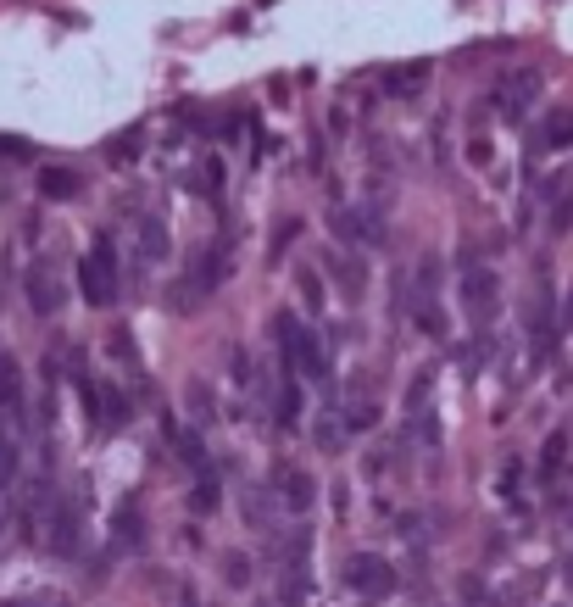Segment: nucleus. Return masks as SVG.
I'll return each mask as SVG.
<instances>
[{"instance_id": "12", "label": "nucleus", "mask_w": 573, "mask_h": 607, "mask_svg": "<svg viewBox=\"0 0 573 607\" xmlns=\"http://www.w3.org/2000/svg\"><path fill=\"white\" fill-rule=\"evenodd\" d=\"M329 223H334V235H340L345 245H378V240H385L378 217H368V212H334Z\"/></svg>"}, {"instance_id": "14", "label": "nucleus", "mask_w": 573, "mask_h": 607, "mask_svg": "<svg viewBox=\"0 0 573 607\" xmlns=\"http://www.w3.org/2000/svg\"><path fill=\"white\" fill-rule=\"evenodd\" d=\"M573 145V106H551L540 123V151H568Z\"/></svg>"}, {"instance_id": "36", "label": "nucleus", "mask_w": 573, "mask_h": 607, "mask_svg": "<svg viewBox=\"0 0 573 607\" xmlns=\"http://www.w3.org/2000/svg\"><path fill=\"white\" fill-rule=\"evenodd\" d=\"M468 162L473 168H490V140H468Z\"/></svg>"}, {"instance_id": "37", "label": "nucleus", "mask_w": 573, "mask_h": 607, "mask_svg": "<svg viewBox=\"0 0 573 607\" xmlns=\"http://www.w3.org/2000/svg\"><path fill=\"white\" fill-rule=\"evenodd\" d=\"M178 607H201V602H196V596H184V602H178Z\"/></svg>"}, {"instance_id": "28", "label": "nucleus", "mask_w": 573, "mask_h": 607, "mask_svg": "<svg viewBox=\"0 0 573 607\" xmlns=\"http://www.w3.org/2000/svg\"><path fill=\"white\" fill-rule=\"evenodd\" d=\"M462 607H496L490 585H485V580H473V574H468V580H462Z\"/></svg>"}, {"instance_id": "15", "label": "nucleus", "mask_w": 573, "mask_h": 607, "mask_svg": "<svg viewBox=\"0 0 573 607\" xmlns=\"http://www.w3.org/2000/svg\"><path fill=\"white\" fill-rule=\"evenodd\" d=\"M78 189H84V173L78 168H45L40 173V196L45 201H73Z\"/></svg>"}, {"instance_id": "7", "label": "nucleus", "mask_w": 573, "mask_h": 607, "mask_svg": "<svg viewBox=\"0 0 573 607\" xmlns=\"http://www.w3.org/2000/svg\"><path fill=\"white\" fill-rule=\"evenodd\" d=\"M457 296H462V307H468V317H485L496 312V296H501V284H496V273L490 268H468L462 273V284H457Z\"/></svg>"}, {"instance_id": "30", "label": "nucleus", "mask_w": 573, "mask_h": 607, "mask_svg": "<svg viewBox=\"0 0 573 607\" xmlns=\"http://www.w3.org/2000/svg\"><path fill=\"white\" fill-rule=\"evenodd\" d=\"M296 279H301V301H306V307H323V279H317L312 268H301Z\"/></svg>"}, {"instance_id": "1", "label": "nucleus", "mask_w": 573, "mask_h": 607, "mask_svg": "<svg viewBox=\"0 0 573 607\" xmlns=\"http://www.w3.org/2000/svg\"><path fill=\"white\" fill-rule=\"evenodd\" d=\"M273 340H278L284 368H296L306 385H323V379H329V357H323V345H317V335L301 324L296 312H278V317H273Z\"/></svg>"}, {"instance_id": "16", "label": "nucleus", "mask_w": 573, "mask_h": 607, "mask_svg": "<svg viewBox=\"0 0 573 607\" xmlns=\"http://www.w3.org/2000/svg\"><path fill=\"white\" fill-rule=\"evenodd\" d=\"M140 251H145V262H162L173 240H168V223L162 217H140Z\"/></svg>"}, {"instance_id": "2", "label": "nucleus", "mask_w": 573, "mask_h": 607, "mask_svg": "<svg viewBox=\"0 0 573 607\" xmlns=\"http://www.w3.org/2000/svg\"><path fill=\"white\" fill-rule=\"evenodd\" d=\"M223 279H229V257H223L217 245L189 251V262H184V284L173 290V307H201Z\"/></svg>"}, {"instance_id": "32", "label": "nucleus", "mask_w": 573, "mask_h": 607, "mask_svg": "<svg viewBox=\"0 0 573 607\" xmlns=\"http://www.w3.org/2000/svg\"><path fill=\"white\" fill-rule=\"evenodd\" d=\"M373 418H378V412H373L368 401H351V407H345V429H373Z\"/></svg>"}, {"instance_id": "4", "label": "nucleus", "mask_w": 573, "mask_h": 607, "mask_svg": "<svg viewBox=\"0 0 573 607\" xmlns=\"http://www.w3.org/2000/svg\"><path fill=\"white\" fill-rule=\"evenodd\" d=\"M345 585H351L357 596H368V602H385V596H396V591H401V574H396V563H390V557H378V552H357L351 563H345Z\"/></svg>"}, {"instance_id": "35", "label": "nucleus", "mask_w": 573, "mask_h": 607, "mask_svg": "<svg viewBox=\"0 0 573 607\" xmlns=\"http://www.w3.org/2000/svg\"><path fill=\"white\" fill-rule=\"evenodd\" d=\"M245 519H250V524H268V496H262V491L245 496Z\"/></svg>"}, {"instance_id": "39", "label": "nucleus", "mask_w": 573, "mask_h": 607, "mask_svg": "<svg viewBox=\"0 0 573 607\" xmlns=\"http://www.w3.org/2000/svg\"><path fill=\"white\" fill-rule=\"evenodd\" d=\"M568 580H573V563H568Z\"/></svg>"}, {"instance_id": "17", "label": "nucleus", "mask_w": 573, "mask_h": 607, "mask_svg": "<svg viewBox=\"0 0 573 607\" xmlns=\"http://www.w3.org/2000/svg\"><path fill=\"white\" fill-rule=\"evenodd\" d=\"M217 501H223L217 474H196V491H189V513H196V519H212V513H217Z\"/></svg>"}, {"instance_id": "21", "label": "nucleus", "mask_w": 573, "mask_h": 607, "mask_svg": "<svg viewBox=\"0 0 573 607\" xmlns=\"http://www.w3.org/2000/svg\"><path fill=\"white\" fill-rule=\"evenodd\" d=\"M140 151H145V129H123V134L106 145V156H112V162H134Z\"/></svg>"}, {"instance_id": "6", "label": "nucleus", "mask_w": 573, "mask_h": 607, "mask_svg": "<svg viewBox=\"0 0 573 607\" xmlns=\"http://www.w3.org/2000/svg\"><path fill=\"white\" fill-rule=\"evenodd\" d=\"M78 540H84V524H78V501H56L50 519H45V547L56 557H78Z\"/></svg>"}, {"instance_id": "25", "label": "nucleus", "mask_w": 573, "mask_h": 607, "mask_svg": "<svg viewBox=\"0 0 573 607\" xmlns=\"http://www.w3.org/2000/svg\"><path fill=\"white\" fill-rule=\"evenodd\" d=\"M296 418H301V391L284 379V385H278V424H296Z\"/></svg>"}, {"instance_id": "29", "label": "nucleus", "mask_w": 573, "mask_h": 607, "mask_svg": "<svg viewBox=\"0 0 573 607\" xmlns=\"http://www.w3.org/2000/svg\"><path fill=\"white\" fill-rule=\"evenodd\" d=\"M178 463L196 468V474H206V457H201V440L196 435H178Z\"/></svg>"}, {"instance_id": "24", "label": "nucleus", "mask_w": 573, "mask_h": 607, "mask_svg": "<svg viewBox=\"0 0 573 607\" xmlns=\"http://www.w3.org/2000/svg\"><path fill=\"white\" fill-rule=\"evenodd\" d=\"M17 457H23V452H17V440H12V435H0V491H6L12 479H17Z\"/></svg>"}, {"instance_id": "10", "label": "nucleus", "mask_w": 573, "mask_h": 607, "mask_svg": "<svg viewBox=\"0 0 573 607\" xmlns=\"http://www.w3.org/2000/svg\"><path fill=\"white\" fill-rule=\"evenodd\" d=\"M28 307H34L40 317H50L56 307H61V284H56V273H50V262H34V268H28Z\"/></svg>"}, {"instance_id": "13", "label": "nucleus", "mask_w": 573, "mask_h": 607, "mask_svg": "<svg viewBox=\"0 0 573 607\" xmlns=\"http://www.w3.org/2000/svg\"><path fill=\"white\" fill-rule=\"evenodd\" d=\"M306 596H312V568L306 563H278V602L301 607Z\"/></svg>"}, {"instance_id": "20", "label": "nucleus", "mask_w": 573, "mask_h": 607, "mask_svg": "<svg viewBox=\"0 0 573 607\" xmlns=\"http://www.w3.org/2000/svg\"><path fill=\"white\" fill-rule=\"evenodd\" d=\"M123 424H129V396L101 385V429H123Z\"/></svg>"}, {"instance_id": "34", "label": "nucleus", "mask_w": 573, "mask_h": 607, "mask_svg": "<svg viewBox=\"0 0 573 607\" xmlns=\"http://www.w3.org/2000/svg\"><path fill=\"white\" fill-rule=\"evenodd\" d=\"M196 184H201V196H217V184H223V162H201V168H196Z\"/></svg>"}, {"instance_id": "40", "label": "nucleus", "mask_w": 573, "mask_h": 607, "mask_svg": "<svg viewBox=\"0 0 573 607\" xmlns=\"http://www.w3.org/2000/svg\"><path fill=\"white\" fill-rule=\"evenodd\" d=\"M262 607H273V602H262Z\"/></svg>"}, {"instance_id": "26", "label": "nucleus", "mask_w": 573, "mask_h": 607, "mask_svg": "<svg viewBox=\"0 0 573 607\" xmlns=\"http://www.w3.org/2000/svg\"><path fill=\"white\" fill-rule=\"evenodd\" d=\"M106 351H112V357H123V363H129V368H140V351H134L129 329H112V335H106Z\"/></svg>"}, {"instance_id": "33", "label": "nucleus", "mask_w": 573, "mask_h": 607, "mask_svg": "<svg viewBox=\"0 0 573 607\" xmlns=\"http://www.w3.org/2000/svg\"><path fill=\"white\" fill-rule=\"evenodd\" d=\"M6 607H68V602H61L56 591H28V596H12Z\"/></svg>"}, {"instance_id": "8", "label": "nucleus", "mask_w": 573, "mask_h": 607, "mask_svg": "<svg viewBox=\"0 0 573 607\" xmlns=\"http://www.w3.org/2000/svg\"><path fill=\"white\" fill-rule=\"evenodd\" d=\"M145 547V513H140V501L134 496H123L117 507H112V552H140Z\"/></svg>"}, {"instance_id": "18", "label": "nucleus", "mask_w": 573, "mask_h": 607, "mask_svg": "<svg viewBox=\"0 0 573 607\" xmlns=\"http://www.w3.org/2000/svg\"><path fill=\"white\" fill-rule=\"evenodd\" d=\"M429 84V61H412V68H390L385 73V89L390 95H418Z\"/></svg>"}, {"instance_id": "31", "label": "nucleus", "mask_w": 573, "mask_h": 607, "mask_svg": "<svg viewBox=\"0 0 573 607\" xmlns=\"http://www.w3.org/2000/svg\"><path fill=\"white\" fill-rule=\"evenodd\" d=\"M189 407H196V424H212L217 412H212V391L206 385H189Z\"/></svg>"}, {"instance_id": "27", "label": "nucleus", "mask_w": 573, "mask_h": 607, "mask_svg": "<svg viewBox=\"0 0 573 607\" xmlns=\"http://www.w3.org/2000/svg\"><path fill=\"white\" fill-rule=\"evenodd\" d=\"M440 268H445V262L434 257V251L418 262V296H434V290H440Z\"/></svg>"}, {"instance_id": "38", "label": "nucleus", "mask_w": 573, "mask_h": 607, "mask_svg": "<svg viewBox=\"0 0 573 607\" xmlns=\"http://www.w3.org/2000/svg\"><path fill=\"white\" fill-rule=\"evenodd\" d=\"M0 435H6V412H0Z\"/></svg>"}, {"instance_id": "19", "label": "nucleus", "mask_w": 573, "mask_h": 607, "mask_svg": "<svg viewBox=\"0 0 573 607\" xmlns=\"http://www.w3.org/2000/svg\"><path fill=\"white\" fill-rule=\"evenodd\" d=\"M406 440H418V446H440V418H434V407L406 412Z\"/></svg>"}, {"instance_id": "11", "label": "nucleus", "mask_w": 573, "mask_h": 607, "mask_svg": "<svg viewBox=\"0 0 573 607\" xmlns=\"http://www.w3.org/2000/svg\"><path fill=\"white\" fill-rule=\"evenodd\" d=\"M323 268L340 279V290H345V296H362V290H368V262H362V257H351V251H323Z\"/></svg>"}, {"instance_id": "5", "label": "nucleus", "mask_w": 573, "mask_h": 607, "mask_svg": "<svg viewBox=\"0 0 573 607\" xmlns=\"http://www.w3.org/2000/svg\"><path fill=\"white\" fill-rule=\"evenodd\" d=\"M534 101H540V73H534V68H518V73H506V78L496 84V106H501L506 123H518Z\"/></svg>"}, {"instance_id": "9", "label": "nucleus", "mask_w": 573, "mask_h": 607, "mask_svg": "<svg viewBox=\"0 0 573 607\" xmlns=\"http://www.w3.org/2000/svg\"><path fill=\"white\" fill-rule=\"evenodd\" d=\"M273 491H278V501L290 507V513H306V507H317V479L301 474V468H278V474H273Z\"/></svg>"}, {"instance_id": "22", "label": "nucleus", "mask_w": 573, "mask_h": 607, "mask_svg": "<svg viewBox=\"0 0 573 607\" xmlns=\"http://www.w3.org/2000/svg\"><path fill=\"white\" fill-rule=\"evenodd\" d=\"M562 463H568V435H551V440H546V452H540V474L557 479V474H562Z\"/></svg>"}, {"instance_id": "23", "label": "nucleus", "mask_w": 573, "mask_h": 607, "mask_svg": "<svg viewBox=\"0 0 573 607\" xmlns=\"http://www.w3.org/2000/svg\"><path fill=\"white\" fill-rule=\"evenodd\" d=\"M223 580H229V591H245L250 585V557L245 552H229V557H223Z\"/></svg>"}, {"instance_id": "3", "label": "nucleus", "mask_w": 573, "mask_h": 607, "mask_svg": "<svg viewBox=\"0 0 573 607\" xmlns=\"http://www.w3.org/2000/svg\"><path fill=\"white\" fill-rule=\"evenodd\" d=\"M78 290H84L89 307L117 301V251H112V240H95V251L78 262Z\"/></svg>"}]
</instances>
